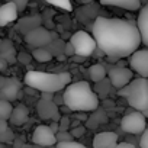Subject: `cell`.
<instances>
[{
    "label": "cell",
    "instance_id": "obj_13",
    "mask_svg": "<svg viewBox=\"0 0 148 148\" xmlns=\"http://www.w3.org/2000/svg\"><path fill=\"white\" fill-rule=\"evenodd\" d=\"M118 145V135L115 132H99L93 138V148H115Z\"/></svg>",
    "mask_w": 148,
    "mask_h": 148
},
{
    "label": "cell",
    "instance_id": "obj_36",
    "mask_svg": "<svg viewBox=\"0 0 148 148\" xmlns=\"http://www.w3.org/2000/svg\"><path fill=\"white\" fill-rule=\"evenodd\" d=\"M42 95V100H52V93H41Z\"/></svg>",
    "mask_w": 148,
    "mask_h": 148
},
{
    "label": "cell",
    "instance_id": "obj_24",
    "mask_svg": "<svg viewBox=\"0 0 148 148\" xmlns=\"http://www.w3.org/2000/svg\"><path fill=\"white\" fill-rule=\"evenodd\" d=\"M55 148H87V147L76 141H70V142H58Z\"/></svg>",
    "mask_w": 148,
    "mask_h": 148
},
{
    "label": "cell",
    "instance_id": "obj_18",
    "mask_svg": "<svg viewBox=\"0 0 148 148\" xmlns=\"http://www.w3.org/2000/svg\"><path fill=\"white\" fill-rule=\"evenodd\" d=\"M18 54L19 52H16V48L10 39H2V42H0V58L6 60L9 64H15L18 62Z\"/></svg>",
    "mask_w": 148,
    "mask_h": 148
},
{
    "label": "cell",
    "instance_id": "obj_4",
    "mask_svg": "<svg viewBox=\"0 0 148 148\" xmlns=\"http://www.w3.org/2000/svg\"><path fill=\"white\" fill-rule=\"evenodd\" d=\"M119 95L125 97L131 108L138 112L148 110V79H134L126 87L119 90Z\"/></svg>",
    "mask_w": 148,
    "mask_h": 148
},
{
    "label": "cell",
    "instance_id": "obj_15",
    "mask_svg": "<svg viewBox=\"0 0 148 148\" xmlns=\"http://www.w3.org/2000/svg\"><path fill=\"white\" fill-rule=\"evenodd\" d=\"M100 5L105 6H115V8H121L125 10H141L142 9V0H100Z\"/></svg>",
    "mask_w": 148,
    "mask_h": 148
},
{
    "label": "cell",
    "instance_id": "obj_38",
    "mask_svg": "<svg viewBox=\"0 0 148 148\" xmlns=\"http://www.w3.org/2000/svg\"><path fill=\"white\" fill-rule=\"evenodd\" d=\"M142 115H144L145 118H148V110H144V112H142Z\"/></svg>",
    "mask_w": 148,
    "mask_h": 148
},
{
    "label": "cell",
    "instance_id": "obj_8",
    "mask_svg": "<svg viewBox=\"0 0 148 148\" xmlns=\"http://www.w3.org/2000/svg\"><path fill=\"white\" fill-rule=\"evenodd\" d=\"M22 89V82L16 77H0V100L13 102L18 99Z\"/></svg>",
    "mask_w": 148,
    "mask_h": 148
},
{
    "label": "cell",
    "instance_id": "obj_34",
    "mask_svg": "<svg viewBox=\"0 0 148 148\" xmlns=\"http://www.w3.org/2000/svg\"><path fill=\"white\" fill-rule=\"evenodd\" d=\"M8 65H9V62H8L6 60L0 58V70H2V71H6V70H8Z\"/></svg>",
    "mask_w": 148,
    "mask_h": 148
},
{
    "label": "cell",
    "instance_id": "obj_12",
    "mask_svg": "<svg viewBox=\"0 0 148 148\" xmlns=\"http://www.w3.org/2000/svg\"><path fill=\"white\" fill-rule=\"evenodd\" d=\"M18 13L19 9L15 3L6 2L5 5H2V8H0V26H8L9 23L15 22L18 19Z\"/></svg>",
    "mask_w": 148,
    "mask_h": 148
},
{
    "label": "cell",
    "instance_id": "obj_16",
    "mask_svg": "<svg viewBox=\"0 0 148 148\" xmlns=\"http://www.w3.org/2000/svg\"><path fill=\"white\" fill-rule=\"evenodd\" d=\"M42 23V18L39 15H32V16H26L23 19H21L18 22V31L23 35H28L29 32H32L34 29L39 28Z\"/></svg>",
    "mask_w": 148,
    "mask_h": 148
},
{
    "label": "cell",
    "instance_id": "obj_6",
    "mask_svg": "<svg viewBox=\"0 0 148 148\" xmlns=\"http://www.w3.org/2000/svg\"><path fill=\"white\" fill-rule=\"evenodd\" d=\"M121 128L132 135H142L147 131V118L142 115V112L134 110L126 113L121 121Z\"/></svg>",
    "mask_w": 148,
    "mask_h": 148
},
{
    "label": "cell",
    "instance_id": "obj_29",
    "mask_svg": "<svg viewBox=\"0 0 148 148\" xmlns=\"http://www.w3.org/2000/svg\"><path fill=\"white\" fill-rule=\"evenodd\" d=\"M139 147L141 148H148V128L139 138Z\"/></svg>",
    "mask_w": 148,
    "mask_h": 148
},
{
    "label": "cell",
    "instance_id": "obj_10",
    "mask_svg": "<svg viewBox=\"0 0 148 148\" xmlns=\"http://www.w3.org/2000/svg\"><path fill=\"white\" fill-rule=\"evenodd\" d=\"M129 67L139 77L148 79V48L135 51L129 58Z\"/></svg>",
    "mask_w": 148,
    "mask_h": 148
},
{
    "label": "cell",
    "instance_id": "obj_26",
    "mask_svg": "<svg viewBox=\"0 0 148 148\" xmlns=\"http://www.w3.org/2000/svg\"><path fill=\"white\" fill-rule=\"evenodd\" d=\"M32 58H34V57H31L28 52H23V51L18 54V61H19L21 64H29Z\"/></svg>",
    "mask_w": 148,
    "mask_h": 148
},
{
    "label": "cell",
    "instance_id": "obj_14",
    "mask_svg": "<svg viewBox=\"0 0 148 148\" xmlns=\"http://www.w3.org/2000/svg\"><path fill=\"white\" fill-rule=\"evenodd\" d=\"M38 113L42 119H52V121L60 119L57 103H54L52 100H42L41 99V102L38 105Z\"/></svg>",
    "mask_w": 148,
    "mask_h": 148
},
{
    "label": "cell",
    "instance_id": "obj_17",
    "mask_svg": "<svg viewBox=\"0 0 148 148\" xmlns=\"http://www.w3.org/2000/svg\"><path fill=\"white\" fill-rule=\"evenodd\" d=\"M136 26L139 29L142 44L148 48V2L139 10V15H138V19H136Z\"/></svg>",
    "mask_w": 148,
    "mask_h": 148
},
{
    "label": "cell",
    "instance_id": "obj_1",
    "mask_svg": "<svg viewBox=\"0 0 148 148\" xmlns=\"http://www.w3.org/2000/svg\"><path fill=\"white\" fill-rule=\"evenodd\" d=\"M97 48L110 58H126L139 49L142 38L136 23L118 18L99 16L92 25Z\"/></svg>",
    "mask_w": 148,
    "mask_h": 148
},
{
    "label": "cell",
    "instance_id": "obj_31",
    "mask_svg": "<svg viewBox=\"0 0 148 148\" xmlns=\"http://www.w3.org/2000/svg\"><path fill=\"white\" fill-rule=\"evenodd\" d=\"M9 123L8 121H0V134H5L6 131H9Z\"/></svg>",
    "mask_w": 148,
    "mask_h": 148
},
{
    "label": "cell",
    "instance_id": "obj_9",
    "mask_svg": "<svg viewBox=\"0 0 148 148\" xmlns=\"http://www.w3.org/2000/svg\"><path fill=\"white\" fill-rule=\"evenodd\" d=\"M55 39V34L49 32L47 28H36L34 29L32 32H29L28 35H25V41L28 45L34 47L35 49L36 48H47L52 41Z\"/></svg>",
    "mask_w": 148,
    "mask_h": 148
},
{
    "label": "cell",
    "instance_id": "obj_28",
    "mask_svg": "<svg viewBox=\"0 0 148 148\" xmlns=\"http://www.w3.org/2000/svg\"><path fill=\"white\" fill-rule=\"evenodd\" d=\"M0 138H2V142H3V144L12 142V141H13V132H12V129L6 131L5 134H0Z\"/></svg>",
    "mask_w": 148,
    "mask_h": 148
},
{
    "label": "cell",
    "instance_id": "obj_32",
    "mask_svg": "<svg viewBox=\"0 0 148 148\" xmlns=\"http://www.w3.org/2000/svg\"><path fill=\"white\" fill-rule=\"evenodd\" d=\"M71 134H73V136H80V135H83V134H84V128H83V126H80V128H77V129H73V131H71Z\"/></svg>",
    "mask_w": 148,
    "mask_h": 148
},
{
    "label": "cell",
    "instance_id": "obj_3",
    "mask_svg": "<svg viewBox=\"0 0 148 148\" xmlns=\"http://www.w3.org/2000/svg\"><path fill=\"white\" fill-rule=\"evenodd\" d=\"M70 73H44V71H28L23 83L31 89L39 90L41 93H57L65 90L70 86Z\"/></svg>",
    "mask_w": 148,
    "mask_h": 148
},
{
    "label": "cell",
    "instance_id": "obj_20",
    "mask_svg": "<svg viewBox=\"0 0 148 148\" xmlns=\"http://www.w3.org/2000/svg\"><path fill=\"white\" fill-rule=\"evenodd\" d=\"M106 76H108V71H106L105 65L93 64L89 67V77H90V80H93V83H100Z\"/></svg>",
    "mask_w": 148,
    "mask_h": 148
},
{
    "label": "cell",
    "instance_id": "obj_37",
    "mask_svg": "<svg viewBox=\"0 0 148 148\" xmlns=\"http://www.w3.org/2000/svg\"><path fill=\"white\" fill-rule=\"evenodd\" d=\"M93 0H82V3H92Z\"/></svg>",
    "mask_w": 148,
    "mask_h": 148
},
{
    "label": "cell",
    "instance_id": "obj_27",
    "mask_svg": "<svg viewBox=\"0 0 148 148\" xmlns=\"http://www.w3.org/2000/svg\"><path fill=\"white\" fill-rule=\"evenodd\" d=\"M64 55L65 57H71V55H76V49H74L71 42H67L64 45Z\"/></svg>",
    "mask_w": 148,
    "mask_h": 148
},
{
    "label": "cell",
    "instance_id": "obj_30",
    "mask_svg": "<svg viewBox=\"0 0 148 148\" xmlns=\"http://www.w3.org/2000/svg\"><path fill=\"white\" fill-rule=\"evenodd\" d=\"M6 2H12V3H15V5L18 6L19 12H21V10H23V9L26 8V5H28L29 0H6Z\"/></svg>",
    "mask_w": 148,
    "mask_h": 148
},
{
    "label": "cell",
    "instance_id": "obj_7",
    "mask_svg": "<svg viewBox=\"0 0 148 148\" xmlns=\"http://www.w3.org/2000/svg\"><path fill=\"white\" fill-rule=\"evenodd\" d=\"M108 77L112 86L121 90L134 80V71L122 65H113L108 70Z\"/></svg>",
    "mask_w": 148,
    "mask_h": 148
},
{
    "label": "cell",
    "instance_id": "obj_21",
    "mask_svg": "<svg viewBox=\"0 0 148 148\" xmlns=\"http://www.w3.org/2000/svg\"><path fill=\"white\" fill-rule=\"evenodd\" d=\"M32 57H34L38 62H48V61L52 60L54 55H52V52H51L48 48H36V49H34Z\"/></svg>",
    "mask_w": 148,
    "mask_h": 148
},
{
    "label": "cell",
    "instance_id": "obj_25",
    "mask_svg": "<svg viewBox=\"0 0 148 148\" xmlns=\"http://www.w3.org/2000/svg\"><path fill=\"white\" fill-rule=\"evenodd\" d=\"M73 134L71 132H67V131H60L58 134H57V141L58 142H70V141H73Z\"/></svg>",
    "mask_w": 148,
    "mask_h": 148
},
{
    "label": "cell",
    "instance_id": "obj_11",
    "mask_svg": "<svg viewBox=\"0 0 148 148\" xmlns=\"http://www.w3.org/2000/svg\"><path fill=\"white\" fill-rule=\"evenodd\" d=\"M32 142L41 147H51L58 144L57 134L48 125H38L32 134Z\"/></svg>",
    "mask_w": 148,
    "mask_h": 148
},
{
    "label": "cell",
    "instance_id": "obj_19",
    "mask_svg": "<svg viewBox=\"0 0 148 148\" xmlns=\"http://www.w3.org/2000/svg\"><path fill=\"white\" fill-rule=\"evenodd\" d=\"M29 119V109L25 105H18L16 108H13L12 116H10V123L15 126H21L23 123H26Z\"/></svg>",
    "mask_w": 148,
    "mask_h": 148
},
{
    "label": "cell",
    "instance_id": "obj_35",
    "mask_svg": "<svg viewBox=\"0 0 148 148\" xmlns=\"http://www.w3.org/2000/svg\"><path fill=\"white\" fill-rule=\"evenodd\" d=\"M67 128H68V119L64 118V119L61 121V129H60V131H65Z\"/></svg>",
    "mask_w": 148,
    "mask_h": 148
},
{
    "label": "cell",
    "instance_id": "obj_33",
    "mask_svg": "<svg viewBox=\"0 0 148 148\" xmlns=\"http://www.w3.org/2000/svg\"><path fill=\"white\" fill-rule=\"evenodd\" d=\"M115 148H135L132 144H129V142H119Z\"/></svg>",
    "mask_w": 148,
    "mask_h": 148
},
{
    "label": "cell",
    "instance_id": "obj_5",
    "mask_svg": "<svg viewBox=\"0 0 148 148\" xmlns=\"http://www.w3.org/2000/svg\"><path fill=\"white\" fill-rule=\"evenodd\" d=\"M70 42L73 44L74 49H76V55L77 57H89L90 54H93V51L97 48L96 39L87 34L86 31H77L74 32L70 38Z\"/></svg>",
    "mask_w": 148,
    "mask_h": 148
},
{
    "label": "cell",
    "instance_id": "obj_23",
    "mask_svg": "<svg viewBox=\"0 0 148 148\" xmlns=\"http://www.w3.org/2000/svg\"><path fill=\"white\" fill-rule=\"evenodd\" d=\"M45 2L52 5V6H55V8H58V9H62L65 12H71L73 10V5H71L70 0H45Z\"/></svg>",
    "mask_w": 148,
    "mask_h": 148
},
{
    "label": "cell",
    "instance_id": "obj_2",
    "mask_svg": "<svg viewBox=\"0 0 148 148\" xmlns=\"http://www.w3.org/2000/svg\"><path fill=\"white\" fill-rule=\"evenodd\" d=\"M62 103L74 112H92L99 108V97L90 83H71L62 93Z\"/></svg>",
    "mask_w": 148,
    "mask_h": 148
},
{
    "label": "cell",
    "instance_id": "obj_22",
    "mask_svg": "<svg viewBox=\"0 0 148 148\" xmlns=\"http://www.w3.org/2000/svg\"><path fill=\"white\" fill-rule=\"evenodd\" d=\"M13 108L10 102L6 100H0V121H10Z\"/></svg>",
    "mask_w": 148,
    "mask_h": 148
}]
</instances>
